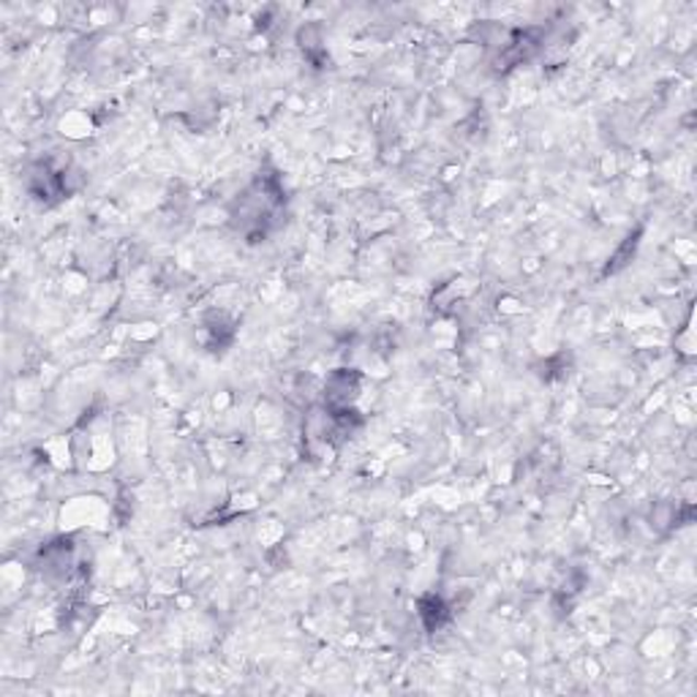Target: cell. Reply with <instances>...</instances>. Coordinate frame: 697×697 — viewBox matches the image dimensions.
<instances>
[{
	"instance_id": "obj_2",
	"label": "cell",
	"mask_w": 697,
	"mask_h": 697,
	"mask_svg": "<svg viewBox=\"0 0 697 697\" xmlns=\"http://www.w3.org/2000/svg\"><path fill=\"white\" fill-rule=\"evenodd\" d=\"M420 616L428 629H439L444 622H448L450 613H448V605H444L439 596H426V600L420 602Z\"/></svg>"
},
{
	"instance_id": "obj_1",
	"label": "cell",
	"mask_w": 697,
	"mask_h": 697,
	"mask_svg": "<svg viewBox=\"0 0 697 697\" xmlns=\"http://www.w3.org/2000/svg\"><path fill=\"white\" fill-rule=\"evenodd\" d=\"M283 205H287V194L281 181L276 175H259L234 202V230L243 232L248 243H259L262 237H267V232L281 224Z\"/></svg>"
}]
</instances>
